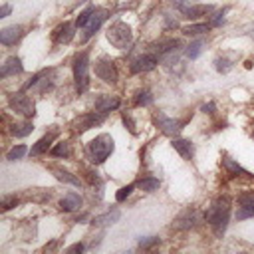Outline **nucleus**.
Masks as SVG:
<instances>
[{
  "mask_svg": "<svg viewBox=\"0 0 254 254\" xmlns=\"http://www.w3.org/2000/svg\"><path fill=\"white\" fill-rule=\"evenodd\" d=\"M228 214H230V198L228 196H218L212 200V204L206 208V222L210 224L212 232L220 238L228 226Z\"/></svg>",
  "mask_w": 254,
  "mask_h": 254,
  "instance_id": "obj_1",
  "label": "nucleus"
},
{
  "mask_svg": "<svg viewBox=\"0 0 254 254\" xmlns=\"http://www.w3.org/2000/svg\"><path fill=\"white\" fill-rule=\"evenodd\" d=\"M113 149H115L113 137L107 135V133H101V135H97L95 139L89 141V145H87V155H89V159H91L93 165H101V163L113 153Z\"/></svg>",
  "mask_w": 254,
  "mask_h": 254,
  "instance_id": "obj_2",
  "label": "nucleus"
},
{
  "mask_svg": "<svg viewBox=\"0 0 254 254\" xmlns=\"http://www.w3.org/2000/svg\"><path fill=\"white\" fill-rule=\"evenodd\" d=\"M107 40L111 42V46H115L117 50H127L133 44V32L129 28V24L125 22H115L109 26L107 30Z\"/></svg>",
  "mask_w": 254,
  "mask_h": 254,
  "instance_id": "obj_3",
  "label": "nucleus"
},
{
  "mask_svg": "<svg viewBox=\"0 0 254 254\" xmlns=\"http://www.w3.org/2000/svg\"><path fill=\"white\" fill-rule=\"evenodd\" d=\"M73 79L79 93H83L89 87V56L87 52H81L73 60Z\"/></svg>",
  "mask_w": 254,
  "mask_h": 254,
  "instance_id": "obj_4",
  "label": "nucleus"
},
{
  "mask_svg": "<svg viewBox=\"0 0 254 254\" xmlns=\"http://www.w3.org/2000/svg\"><path fill=\"white\" fill-rule=\"evenodd\" d=\"M8 105H10L16 113H20V115H24V117H32V115L36 113L34 101H32L26 93H22V91L12 93V95L8 97Z\"/></svg>",
  "mask_w": 254,
  "mask_h": 254,
  "instance_id": "obj_5",
  "label": "nucleus"
},
{
  "mask_svg": "<svg viewBox=\"0 0 254 254\" xmlns=\"http://www.w3.org/2000/svg\"><path fill=\"white\" fill-rule=\"evenodd\" d=\"M95 75H97L99 79H103L105 83H115L119 73H117V67H115L113 60L101 58V60L95 62Z\"/></svg>",
  "mask_w": 254,
  "mask_h": 254,
  "instance_id": "obj_6",
  "label": "nucleus"
},
{
  "mask_svg": "<svg viewBox=\"0 0 254 254\" xmlns=\"http://www.w3.org/2000/svg\"><path fill=\"white\" fill-rule=\"evenodd\" d=\"M157 64H159V58L155 54H143L131 62L129 69H131V73H145V71L155 69Z\"/></svg>",
  "mask_w": 254,
  "mask_h": 254,
  "instance_id": "obj_7",
  "label": "nucleus"
},
{
  "mask_svg": "<svg viewBox=\"0 0 254 254\" xmlns=\"http://www.w3.org/2000/svg\"><path fill=\"white\" fill-rule=\"evenodd\" d=\"M153 121H155V125L165 133V135H177L181 129H183V123L181 121H177V119H171V117H167L165 113H157L155 117H153Z\"/></svg>",
  "mask_w": 254,
  "mask_h": 254,
  "instance_id": "obj_8",
  "label": "nucleus"
},
{
  "mask_svg": "<svg viewBox=\"0 0 254 254\" xmlns=\"http://www.w3.org/2000/svg\"><path fill=\"white\" fill-rule=\"evenodd\" d=\"M107 20V10L105 8H95L93 10V14H91V18H89V22L85 24V32H83V40H89L99 28H101V24Z\"/></svg>",
  "mask_w": 254,
  "mask_h": 254,
  "instance_id": "obj_9",
  "label": "nucleus"
},
{
  "mask_svg": "<svg viewBox=\"0 0 254 254\" xmlns=\"http://www.w3.org/2000/svg\"><path fill=\"white\" fill-rule=\"evenodd\" d=\"M103 119H105V113H103V111H89V113L81 115V117L75 121V129H77L79 133H83V131H87V129H91V127H95V125H99V123H103Z\"/></svg>",
  "mask_w": 254,
  "mask_h": 254,
  "instance_id": "obj_10",
  "label": "nucleus"
},
{
  "mask_svg": "<svg viewBox=\"0 0 254 254\" xmlns=\"http://www.w3.org/2000/svg\"><path fill=\"white\" fill-rule=\"evenodd\" d=\"M20 38H22V26L12 24V26H6V28L0 30V42H2L4 46H12V44H16Z\"/></svg>",
  "mask_w": 254,
  "mask_h": 254,
  "instance_id": "obj_11",
  "label": "nucleus"
},
{
  "mask_svg": "<svg viewBox=\"0 0 254 254\" xmlns=\"http://www.w3.org/2000/svg\"><path fill=\"white\" fill-rule=\"evenodd\" d=\"M73 34H75V32H73V26H71L69 22H64V24H60V26L54 30L52 38H54L56 44H67V42H71Z\"/></svg>",
  "mask_w": 254,
  "mask_h": 254,
  "instance_id": "obj_12",
  "label": "nucleus"
},
{
  "mask_svg": "<svg viewBox=\"0 0 254 254\" xmlns=\"http://www.w3.org/2000/svg\"><path fill=\"white\" fill-rule=\"evenodd\" d=\"M24 71V65H22V62H20V58H16V56H10L4 64H2V67H0V77H8V75H16V73H22Z\"/></svg>",
  "mask_w": 254,
  "mask_h": 254,
  "instance_id": "obj_13",
  "label": "nucleus"
},
{
  "mask_svg": "<svg viewBox=\"0 0 254 254\" xmlns=\"http://www.w3.org/2000/svg\"><path fill=\"white\" fill-rule=\"evenodd\" d=\"M119 103H121V101H119V97H115V95H99V97L95 99V109L107 113V111L117 109Z\"/></svg>",
  "mask_w": 254,
  "mask_h": 254,
  "instance_id": "obj_14",
  "label": "nucleus"
},
{
  "mask_svg": "<svg viewBox=\"0 0 254 254\" xmlns=\"http://www.w3.org/2000/svg\"><path fill=\"white\" fill-rule=\"evenodd\" d=\"M173 147H175V151L183 157V159H192V155H194V145L189 141V139H173Z\"/></svg>",
  "mask_w": 254,
  "mask_h": 254,
  "instance_id": "obj_15",
  "label": "nucleus"
},
{
  "mask_svg": "<svg viewBox=\"0 0 254 254\" xmlns=\"http://www.w3.org/2000/svg\"><path fill=\"white\" fill-rule=\"evenodd\" d=\"M81 206V196L77 192H67L62 200H60V208L64 212H71V210H77Z\"/></svg>",
  "mask_w": 254,
  "mask_h": 254,
  "instance_id": "obj_16",
  "label": "nucleus"
},
{
  "mask_svg": "<svg viewBox=\"0 0 254 254\" xmlns=\"http://www.w3.org/2000/svg\"><path fill=\"white\" fill-rule=\"evenodd\" d=\"M181 10V14L183 16H187V18H198V16H202V14H208V12H212V6H204V4H198V6H181L179 8Z\"/></svg>",
  "mask_w": 254,
  "mask_h": 254,
  "instance_id": "obj_17",
  "label": "nucleus"
},
{
  "mask_svg": "<svg viewBox=\"0 0 254 254\" xmlns=\"http://www.w3.org/2000/svg\"><path fill=\"white\" fill-rule=\"evenodd\" d=\"M119 216H121V212H119L117 208H113V210H107L105 214L95 216V218L91 220V224H95V226H109V224H115V222L119 220Z\"/></svg>",
  "mask_w": 254,
  "mask_h": 254,
  "instance_id": "obj_18",
  "label": "nucleus"
},
{
  "mask_svg": "<svg viewBox=\"0 0 254 254\" xmlns=\"http://www.w3.org/2000/svg\"><path fill=\"white\" fill-rule=\"evenodd\" d=\"M194 220H196V214H194V210H185L177 220H175V228L177 230H189V228H192L194 226Z\"/></svg>",
  "mask_w": 254,
  "mask_h": 254,
  "instance_id": "obj_19",
  "label": "nucleus"
},
{
  "mask_svg": "<svg viewBox=\"0 0 254 254\" xmlns=\"http://www.w3.org/2000/svg\"><path fill=\"white\" fill-rule=\"evenodd\" d=\"M56 139V133H46L36 145H32V149H30V155H34V157H38V155H42V153H46L48 151V147L52 145V141Z\"/></svg>",
  "mask_w": 254,
  "mask_h": 254,
  "instance_id": "obj_20",
  "label": "nucleus"
},
{
  "mask_svg": "<svg viewBox=\"0 0 254 254\" xmlns=\"http://www.w3.org/2000/svg\"><path fill=\"white\" fill-rule=\"evenodd\" d=\"M222 165H224V169H226L230 175H234V177H250V173H248L244 167H240L236 161H232L230 157H224V159H222Z\"/></svg>",
  "mask_w": 254,
  "mask_h": 254,
  "instance_id": "obj_21",
  "label": "nucleus"
},
{
  "mask_svg": "<svg viewBox=\"0 0 254 254\" xmlns=\"http://www.w3.org/2000/svg\"><path fill=\"white\" fill-rule=\"evenodd\" d=\"M10 131L14 137H26L34 131V125H32V121H22V123H14Z\"/></svg>",
  "mask_w": 254,
  "mask_h": 254,
  "instance_id": "obj_22",
  "label": "nucleus"
},
{
  "mask_svg": "<svg viewBox=\"0 0 254 254\" xmlns=\"http://www.w3.org/2000/svg\"><path fill=\"white\" fill-rule=\"evenodd\" d=\"M212 26L210 24H204V22H200V24H190V26H185L183 28V34L185 36H198V34H204V32H208Z\"/></svg>",
  "mask_w": 254,
  "mask_h": 254,
  "instance_id": "obj_23",
  "label": "nucleus"
},
{
  "mask_svg": "<svg viewBox=\"0 0 254 254\" xmlns=\"http://www.w3.org/2000/svg\"><path fill=\"white\" fill-rule=\"evenodd\" d=\"M54 173H56V177H58L60 181L69 183V185H73V187H81V181H79L77 177H73L69 171H64V169H54Z\"/></svg>",
  "mask_w": 254,
  "mask_h": 254,
  "instance_id": "obj_24",
  "label": "nucleus"
},
{
  "mask_svg": "<svg viewBox=\"0 0 254 254\" xmlns=\"http://www.w3.org/2000/svg\"><path fill=\"white\" fill-rule=\"evenodd\" d=\"M159 179H155V177H145V179H141L139 183H137V187L141 189V190H145V192H153V190H157L159 189Z\"/></svg>",
  "mask_w": 254,
  "mask_h": 254,
  "instance_id": "obj_25",
  "label": "nucleus"
},
{
  "mask_svg": "<svg viewBox=\"0 0 254 254\" xmlns=\"http://www.w3.org/2000/svg\"><path fill=\"white\" fill-rule=\"evenodd\" d=\"M179 46V42L177 40H163V42H159V44H155V52H159V54H167V52H171V50H175Z\"/></svg>",
  "mask_w": 254,
  "mask_h": 254,
  "instance_id": "obj_26",
  "label": "nucleus"
},
{
  "mask_svg": "<svg viewBox=\"0 0 254 254\" xmlns=\"http://www.w3.org/2000/svg\"><path fill=\"white\" fill-rule=\"evenodd\" d=\"M93 6H87L83 12H79V16H77V20H75V26L77 28H85V24L89 22V18H91V14H93Z\"/></svg>",
  "mask_w": 254,
  "mask_h": 254,
  "instance_id": "obj_27",
  "label": "nucleus"
},
{
  "mask_svg": "<svg viewBox=\"0 0 254 254\" xmlns=\"http://www.w3.org/2000/svg\"><path fill=\"white\" fill-rule=\"evenodd\" d=\"M202 40H196V42H192L189 48H187V58H190V60H196L198 56H200V52H202Z\"/></svg>",
  "mask_w": 254,
  "mask_h": 254,
  "instance_id": "obj_28",
  "label": "nucleus"
},
{
  "mask_svg": "<svg viewBox=\"0 0 254 254\" xmlns=\"http://www.w3.org/2000/svg\"><path fill=\"white\" fill-rule=\"evenodd\" d=\"M26 145H16V147H12L10 151H8V155H6V159L8 161H18V159H22L24 155H26Z\"/></svg>",
  "mask_w": 254,
  "mask_h": 254,
  "instance_id": "obj_29",
  "label": "nucleus"
},
{
  "mask_svg": "<svg viewBox=\"0 0 254 254\" xmlns=\"http://www.w3.org/2000/svg\"><path fill=\"white\" fill-rule=\"evenodd\" d=\"M214 67H216L218 73H228L230 67H232V64H230V60H226V58H216V60H214Z\"/></svg>",
  "mask_w": 254,
  "mask_h": 254,
  "instance_id": "obj_30",
  "label": "nucleus"
},
{
  "mask_svg": "<svg viewBox=\"0 0 254 254\" xmlns=\"http://www.w3.org/2000/svg\"><path fill=\"white\" fill-rule=\"evenodd\" d=\"M151 101H153V95H151L149 91H139V93L135 95V105H139V107L149 105Z\"/></svg>",
  "mask_w": 254,
  "mask_h": 254,
  "instance_id": "obj_31",
  "label": "nucleus"
},
{
  "mask_svg": "<svg viewBox=\"0 0 254 254\" xmlns=\"http://www.w3.org/2000/svg\"><path fill=\"white\" fill-rule=\"evenodd\" d=\"M52 155H54V157H67V155H69V145H67L65 141L58 143V145L52 149Z\"/></svg>",
  "mask_w": 254,
  "mask_h": 254,
  "instance_id": "obj_32",
  "label": "nucleus"
},
{
  "mask_svg": "<svg viewBox=\"0 0 254 254\" xmlns=\"http://www.w3.org/2000/svg\"><path fill=\"white\" fill-rule=\"evenodd\" d=\"M133 189H135V185H127V187H121L119 190H117V194H115V198H117V202H121V200H125L131 192H133Z\"/></svg>",
  "mask_w": 254,
  "mask_h": 254,
  "instance_id": "obj_33",
  "label": "nucleus"
},
{
  "mask_svg": "<svg viewBox=\"0 0 254 254\" xmlns=\"http://www.w3.org/2000/svg\"><path fill=\"white\" fill-rule=\"evenodd\" d=\"M228 12V8H222L220 12H216V14H212V18H210V26H220L222 22H224V14Z\"/></svg>",
  "mask_w": 254,
  "mask_h": 254,
  "instance_id": "obj_34",
  "label": "nucleus"
},
{
  "mask_svg": "<svg viewBox=\"0 0 254 254\" xmlns=\"http://www.w3.org/2000/svg\"><path fill=\"white\" fill-rule=\"evenodd\" d=\"M18 204V198L16 196H6V198H2V210H10V208H14Z\"/></svg>",
  "mask_w": 254,
  "mask_h": 254,
  "instance_id": "obj_35",
  "label": "nucleus"
},
{
  "mask_svg": "<svg viewBox=\"0 0 254 254\" xmlns=\"http://www.w3.org/2000/svg\"><path fill=\"white\" fill-rule=\"evenodd\" d=\"M157 242H159L157 236H149V238H141V240H139V246H141V248H151V246L157 244Z\"/></svg>",
  "mask_w": 254,
  "mask_h": 254,
  "instance_id": "obj_36",
  "label": "nucleus"
},
{
  "mask_svg": "<svg viewBox=\"0 0 254 254\" xmlns=\"http://www.w3.org/2000/svg\"><path fill=\"white\" fill-rule=\"evenodd\" d=\"M123 123L129 127V131H131V133H137V131H135V125H133V119H131L129 115H123Z\"/></svg>",
  "mask_w": 254,
  "mask_h": 254,
  "instance_id": "obj_37",
  "label": "nucleus"
},
{
  "mask_svg": "<svg viewBox=\"0 0 254 254\" xmlns=\"http://www.w3.org/2000/svg\"><path fill=\"white\" fill-rule=\"evenodd\" d=\"M200 111H204V113L212 115V113H214V103H212V101H210V103H204V105L200 107Z\"/></svg>",
  "mask_w": 254,
  "mask_h": 254,
  "instance_id": "obj_38",
  "label": "nucleus"
},
{
  "mask_svg": "<svg viewBox=\"0 0 254 254\" xmlns=\"http://www.w3.org/2000/svg\"><path fill=\"white\" fill-rule=\"evenodd\" d=\"M242 34H248L250 38H254V24H246V26L242 28Z\"/></svg>",
  "mask_w": 254,
  "mask_h": 254,
  "instance_id": "obj_39",
  "label": "nucleus"
},
{
  "mask_svg": "<svg viewBox=\"0 0 254 254\" xmlns=\"http://www.w3.org/2000/svg\"><path fill=\"white\" fill-rule=\"evenodd\" d=\"M10 12H12V6H10V4H4L2 10H0V18H6Z\"/></svg>",
  "mask_w": 254,
  "mask_h": 254,
  "instance_id": "obj_40",
  "label": "nucleus"
},
{
  "mask_svg": "<svg viewBox=\"0 0 254 254\" xmlns=\"http://www.w3.org/2000/svg\"><path fill=\"white\" fill-rule=\"evenodd\" d=\"M67 252H83V244H81V242H77V244L69 246V248H67Z\"/></svg>",
  "mask_w": 254,
  "mask_h": 254,
  "instance_id": "obj_41",
  "label": "nucleus"
},
{
  "mask_svg": "<svg viewBox=\"0 0 254 254\" xmlns=\"http://www.w3.org/2000/svg\"><path fill=\"white\" fill-rule=\"evenodd\" d=\"M252 139H254V133H252Z\"/></svg>",
  "mask_w": 254,
  "mask_h": 254,
  "instance_id": "obj_42",
  "label": "nucleus"
}]
</instances>
